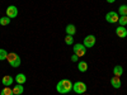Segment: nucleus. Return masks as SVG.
<instances>
[{"label":"nucleus","mask_w":127,"mask_h":95,"mask_svg":"<svg viewBox=\"0 0 127 95\" xmlns=\"http://www.w3.org/2000/svg\"><path fill=\"white\" fill-rule=\"evenodd\" d=\"M72 86H74L72 82L69 79H64V80L59 81V84L56 85V90L60 94H67L72 90Z\"/></svg>","instance_id":"1"},{"label":"nucleus","mask_w":127,"mask_h":95,"mask_svg":"<svg viewBox=\"0 0 127 95\" xmlns=\"http://www.w3.org/2000/svg\"><path fill=\"white\" fill-rule=\"evenodd\" d=\"M6 61L9 62V65L12 66V67H18L20 65V57L14 53V52H10V53H8L6 56Z\"/></svg>","instance_id":"2"},{"label":"nucleus","mask_w":127,"mask_h":95,"mask_svg":"<svg viewBox=\"0 0 127 95\" xmlns=\"http://www.w3.org/2000/svg\"><path fill=\"white\" fill-rule=\"evenodd\" d=\"M85 53H87V48L84 45H80V43L74 45V55H76L78 57H83L85 56Z\"/></svg>","instance_id":"3"},{"label":"nucleus","mask_w":127,"mask_h":95,"mask_svg":"<svg viewBox=\"0 0 127 95\" xmlns=\"http://www.w3.org/2000/svg\"><path fill=\"white\" fill-rule=\"evenodd\" d=\"M72 90L75 91L76 94H84L87 91V85L83 81H76L72 86Z\"/></svg>","instance_id":"4"},{"label":"nucleus","mask_w":127,"mask_h":95,"mask_svg":"<svg viewBox=\"0 0 127 95\" xmlns=\"http://www.w3.org/2000/svg\"><path fill=\"white\" fill-rule=\"evenodd\" d=\"M118 19H120L118 13H116V12H109V13H107V15H105V20H107L108 23H112V24L117 23Z\"/></svg>","instance_id":"5"},{"label":"nucleus","mask_w":127,"mask_h":95,"mask_svg":"<svg viewBox=\"0 0 127 95\" xmlns=\"http://www.w3.org/2000/svg\"><path fill=\"white\" fill-rule=\"evenodd\" d=\"M17 15H18V8L14 5H9L6 8V17L12 19V18H15Z\"/></svg>","instance_id":"6"},{"label":"nucleus","mask_w":127,"mask_h":95,"mask_svg":"<svg viewBox=\"0 0 127 95\" xmlns=\"http://www.w3.org/2000/svg\"><path fill=\"white\" fill-rule=\"evenodd\" d=\"M95 41H97V39H95V37L93 36V34H90V36H87L85 38H84V46H85V47H93L94 45H95Z\"/></svg>","instance_id":"7"},{"label":"nucleus","mask_w":127,"mask_h":95,"mask_svg":"<svg viewBox=\"0 0 127 95\" xmlns=\"http://www.w3.org/2000/svg\"><path fill=\"white\" fill-rule=\"evenodd\" d=\"M116 34H117L120 38H125L127 37V29L122 25H120L118 28H116Z\"/></svg>","instance_id":"8"},{"label":"nucleus","mask_w":127,"mask_h":95,"mask_svg":"<svg viewBox=\"0 0 127 95\" xmlns=\"http://www.w3.org/2000/svg\"><path fill=\"white\" fill-rule=\"evenodd\" d=\"M111 85H112L114 89H120V88H121V80H120V77L113 76V77L111 79Z\"/></svg>","instance_id":"9"},{"label":"nucleus","mask_w":127,"mask_h":95,"mask_svg":"<svg viewBox=\"0 0 127 95\" xmlns=\"http://www.w3.org/2000/svg\"><path fill=\"white\" fill-rule=\"evenodd\" d=\"M23 91H24V88H23L22 84H18V85H15L13 88V94L14 95H22Z\"/></svg>","instance_id":"10"},{"label":"nucleus","mask_w":127,"mask_h":95,"mask_svg":"<svg viewBox=\"0 0 127 95\" xmlns=\"http://www.w3.org/2000/svg\"><path fill=\"white\" fill-rule=\"evenodd\" d=\"M65 30H66V34H69V36H74V34L76 33V27L74 25V24H69V25H66Z\"/></svg>","instance_id":"11"},{"label":"nucleus","mask_w":127,"mask_h":95,"mask_svg":"<svg viewBox=\"0 0 127 95\" xmlns=\"http://www.w3.org/2000/svg\"><path fill=\"white\" fill-rule=\"evenodd\" d=\"M13 77L12 76H9V75H6V76H4L3 79H1V82H3V85L4 86H10L13 84Z\"/></svg>","instance_id":"12"},{"label":"nucleus","mask_w":127,"mask_h":95,"mask_svg":"<svg viewBox=\"0 0 127 95\" xmlns=\"http://www.w3.org/2000/svg\"><path fill=\"white\" fill-rule=\"evenodd\" d=\"M18 84H22V85H23V84L27 81V77H26V75H24V73H18V75L15 76V79H14Z\"/></svg>","instance_id":"13"},{"label":"nucleus","mask_w":127,"mask_h":95,"mask_svg":"<svg viewBox=\"0 0 127 95\" xmlns=\"http://www.w3.org/2000/svg\"><path fill=\"white\" fill-rule=\"evenodd\" d=\"M78 69H79L80 72H85V71L88 70V63H87L85 61H80V62L78 63Z\"/></svg>","instance_id":"14"},{"label":"nucleus","mask_w":127,"mask_h":95,"mask_svg":"<svg viewBox=\"0 0 127 95\" xmlns=\"http://www.w3.org/2000/svg\"><path fill=\"white\" fill-rule=\"evenodd\" d=\"M113 73H114V76H117V77H120L122 73H123V69H122V66H114V69H113Z\"/></svg>","instance_id":"15"},{"label":"nucleus","mask_w":127,"mask_h":95,"mask_svg":"<svg viewBox=\"0 0 127 95\" xmlns=\"http://www.w3.org/2000/svg\"><path fill=\"white\" fill-rule=\"evenodd\" d=\"M118 14H121V17H127V5H121L118 8Z\"/></svg>","instance_id":"16"},{"label":"nucleus","mask_w":127,"mask_h":95,"mask_svg":"<svg viewBox=\"0 0 127 95\" xmlns=\"http://www.w3.org/2000/svg\"><path fill=\"white\" fill-rule=\"evenodd\" d=\"M0 95H14L13 94V89H10L9 86H5L1 90V93H0Z\"/></svg>","instance_id":"17"},{"label":"nucleus","mask_w":127,"mask_h":95,"mask_svg":"<svg viewBox=\"0 0 127 95\" xmlns=\"http://www.w3.org/2000/svg\"><path fill=\"white\" fill-rule=\"evenodd\" d=\"M9 23H10V18H8V17L0 18V24H1V25H8Z\"/></svg>","instance_id":"18"},{"label":"nucleus","mask_w":127,"mask_h":95,"mask_svg":"<svg viewBox=\"0 0 127 95\" xmlns=\"http://www.w3.org/2000/svg\"><path fill=\"white\" fill-rule=\"evenodd\" d=\"M6 56H8V52L3 48H0V61L3 60H6Z\"/></svg>","instance_id":"19"},{"label":"nucleus","mask_w":127,"mask_h":95,"mask_svg":"<svg viewBox=\"0 0 127 95\" xmlns=\"http://www.w3.org/2000/svg\"><path fill=\"white\" fill-rule=\"evenodd\" d=\"M118 23H120V25L126 27V24H127V17H120V19H118Z\"/></svg>","instance_id":"20"},{"label":"nucleus","mask_w":127,"mask_h":95,"mask_svg":"<svg viewBox=\"0 0 127 95\" xmlns=\"http://www.w3.org/2000/svg\"><path fill=\"white\" fill-rule=\"evenodd\" d=\"M72 37H74V36H69V34L65 37V43H66L67 46L72 45V42H74V38H72Z\"/></svg>","instance_id":"21"},{"label":"nucleus","mask_w":127,"mask_h":95,"mask_svg":"<svg viewBox=\"0 0 127 95\" xmlns=\"http://www.w3.org/2000/svg\"><path fill=\"white\" fill-rule=\"evenodd\" d=\"M78 60H79V57H78L76 55H72V56H71V61H72V62H78Z\"/></svg>","instance_id":"22"},{"label":"nucleus","mask_w":127,"mask_h":95,"mask_svg":"<svg viewBox=\"0 0 127 95\" xmlns=\"http://www.w3.org/2000/svg\"><path fill=\"white\" fill-rule=\"evenodd\" d=\"M107 1H108V3H114L116 0H107Z\"/></svg>","instance_id":"23"}]
</instances>
